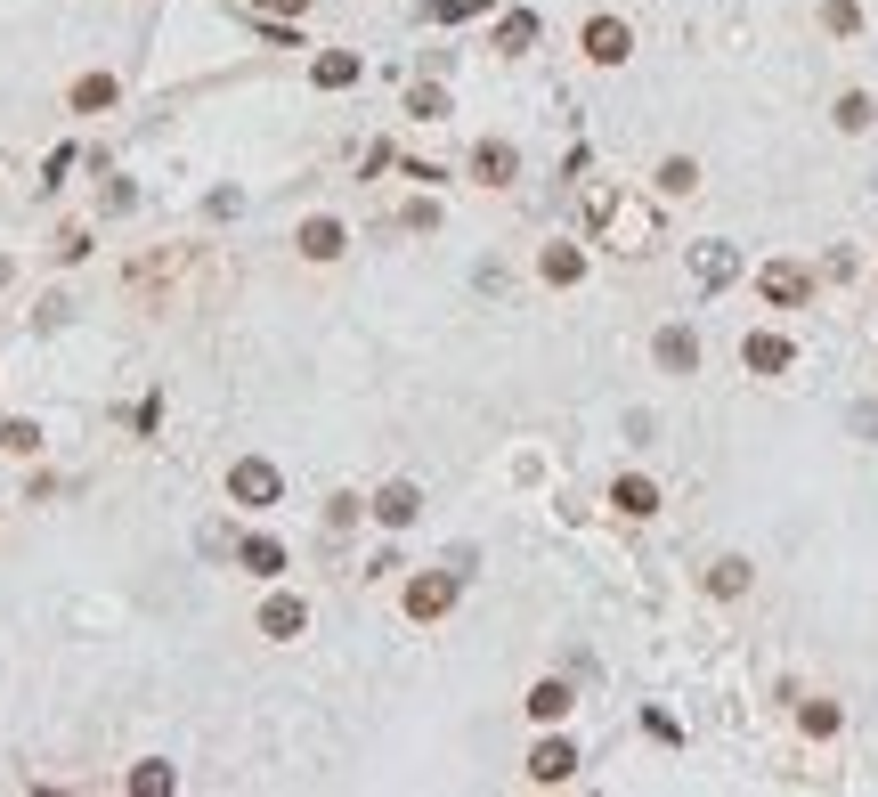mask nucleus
I'll return each instance as SVG.
<instances>
[{
	"label": "nucleus",
	"mask_w": 878,
	"mask_h": 797,
	"mask_svg": "<svg viewBox=\"0 0 878 797\" xmlns=\"http://www.w3.org/2000/svg\"><path fill=\"white\" fill-rule=\"evenodd\" d=\"M228 488H236V505H269V497H277V464H261V456H244V464L228 472Z\"/></svg>",
	"instance_id": "1"
},
{
	"label": "nucleus",
	"mask_w": 878,
	"mask_h": 797,
	"mask_svg": "<svg viewBox=\"0 0 878 797\" xmlns=\"http://www.w3.org/2000/svg\"><path fill=\"white\" fill-rule=\"evenodd\" d=\"M448 602H456V570H439V578H415V586H407V610H415V619H448Z\"/></svg>",
	"instance_id": "2"
},
{
	"label": "nucleus",
	"mask_w": 878,
	"mask_h": 797,
	"mask_svg": "<svg viewBox=\"0 0 878 797\" xmlns=\"http://www.w3.org/2000/svg\"><path fill=\"white\" fill-rule=\"evenodd\" d=\"M301 627H309V602H301V594H277V602L261 610V635H277V643H293Z\"/></svg>",
	"instance_id": "3"
},
{
	"label": "nucleus",
	"mask_w": 878,
	"mask_h": 797,
	"mask_svg": "<svg viewBox=\"0 0 878 797\" xmlns=\"http://www.w3.org/2000/svg\"><path fill=\"white\" fill-rule=\"evenodd\" d=\"M586 57H594V66H618V57H626V25L618 17H594L586 25Z\"/></svg>",
	"instance_id": "4"
},
{
	"label": "nucleus",
	"mask_w": 878,
	"mask_h": 797,
	"mask_svg": "<svg viewBox=\"0 0 878 797\" xmlns=\"http://www.w3.org/2000/svg\"><path fill=\"white\" fill-rule=\"evenodd\" d=\"M659 366L692 375V366H700V334H692V326H667V334H659Z\"/></svg>",
	"instance_id": "5"
},
{
	"label": "nucleus",
	"mask_w": 878,
	"mask_h": 797,
	"mask_svg": "<svg viewBox=\"0 0 878 797\" xmlns=\"http://www.w3.org/2000/svg\"><path fill=\"white\" fill-rule=\"evenodd\" d=\"M415 513H423V497H415V488H407V480H391V488H383V497H374V521H391V529H407Z\"/></svg>",
	"instance_id": "6"
},
{
	"label": "nucleus",
	"mask_w": 878,
	"mask_h": 797,
	"mask_svg": "<svg viewBox=\"0 0 878 797\" xmlns=\"http://www.w3.org/2000/svg\"><path fill=\"white\" fill-rule=\"evenodd\" d=\"M570 773H578V749H570V741H545V749L529 757V781H570Z\"/></svg>",
	"instance_id": "7"
},
{
	"label": "nucleus",
	"mask_w": 878,
	"mask_h": 797,
	"mask_svg": "<svg viewBox=\"0 0 878 797\" xmlns=\"http://www.w3.org/2000/svg\"><path fill=\"white\" fill-rule=\"evenodd\" d=\"M236 562L253 570V578H277V570H285V545H277V537H244V554H236Z\"/></svg>",
	"instance_id": "8"
},
{
	"label": "nucleus",
	"mask_w": 878,
	"mask_h": 797,
	"mask_svg": "<svg viewBox=\"0 0 878 797\" xmlns=\"http://www.w3.org/2000/svg\"><path fill=\"white\" fill-rule=\"evenodd\" d=\"M301 253H309V261H334V253H342V220H309V228H301Z\"/></svg>",
	"instance_id": "9"
},
{
	"label": "nucleus",
	"mask_w": 878,
	"mask_h": 797,
	"mask_svg": "<svg viewBox=\"0 0 878 797\" xmlns=\"http://www.w3.org/2000/svg\"><path fill=\"white\" fill-rule=\"evenodd\" d=\"M472 171H480V179H488V188H505V179H513V171H521V163H513V147H496V139H488V147H480V155H472Z\"/></svg>",
	"instance_id": "10"
},
{
	"label": "nucleus",
	"mask_w": 878,
	"mask_h": 797,
	"mask_svg": "<svg viewBox=\"0 0 878 797\" xmlns=\"http://www.w3.org/2000/svg\"><path fill=\"white\" fill-rule=\"evenodd\" d=\"M748 366H757V375H781V366H789V342H781V334H748Z\"/></svg>",
	"instance_id": "11"
},
{
	"label": "nucleus",
	"mask_w": 878,
	"mask_h": 797,
	"mask_svg": "<svg viewBox=\"0 0 878 797\" xmlns=\"http://www.w3.org/2000/svg\"><path fill=\"white\" fill-rule=\"evenodd\" d=\"M318 82H326V90H350V82H358V57H350V49H326V57H318Z\"/></svg>",
	"instance_id": "12"
},
{
	"label": "nucleus",
	"mask_w": 878,
	"mask_h": 797,
	"mask_svg": "<svg viewBox=\"0 0 878 797\" xmlns=\"http://www.w3.org/2000/svg\"><path fill=\"white\" fill-rule=\"evenodd\" d=\"M610 505H618V513H651V505H659V488H651V480H618V488H610Z\"/></svg>",
	"instance_id": "13"
},
{
	"label": "nucleus",
	"mask_w": 878,
	"mask_h": 797,
	"mask_svg": "<svg viewBox=\"0 0 878 797\" xmlns=\"http://www.w3.org/2000/svg\"><path fill=\"white\" fill-rule=\"evenodd\" d=\"M765 293H773V301H805V269L773 261V269H765Z\"/></svg>",
	"instance_id": "14"
},
{
	"label": "nucleus",
	"mask_w": 878,
	"mask_h": 797,
	"mask_svg": "<svg viewBox=\"0 0 878 797\" xmlns=\"http://www.w3.org/2000/svg\"><path fill=\"white\" fill-rule=\"evenodd\" d=\"M529 716H545V724L570 716V684H537V692H529Z\"/></svg>",
	"instance_id": "15"
},
{
	"label": "nucleus",
	"mask_w": 878,
	"mask_h": 797,
	"mask_svg": "<svg viewBox=\"0 0 878 797\" xmlns=\"http://www.w3.org/2000/svg\"><path fill=\"white\" fill-rule=\"evenodd\" d=\"M578 269H586V253H578V244H553V253H545V277H553V285H570Z\"/></svg>",
	"instance_id": "16"
},
{
	"label": "nucleus",
	"mask_w": 878,
	"mask_h": 797,
	"mask_svg": "<svg viewBox=\"0 0 878 797\" xmlns=\"http://www.w3.org/2000/svg\"><path fill=\"white\" fill-rule=\"evenodd\" d=\"M74 106H82V114L114 106V74H90V82H74Z\"/></svg>",
	"instance_id": "17"
},
{
	"label": "nucleus",
	"mask_w": 878,
	"mask_h": 797,
	"mask_svg": "<svg viewBox=\"0 0 878 797\" xmlns=\"http://www.w3.org/2000/svg\"><path fill=\"white\" fill-rule=\"evenodd\" d=\"M692 269H700V285H724V277H732V244H708Z\"/></svg>",
	"instance_id": "18"
},
{
	"label": "nucleus",
	"mask_w": 878,
	"mask_h": 797,
	"mask_svg": "<svg viewBox=\"0 0 878 797\" xmlns=\"http://www.w3.org/2000/svg\"><path fill=\"white\" fill-rule=\"evenodd\" d=\"M659 188H667V196H692V188H700V171H692V163H683V155H675V163L659 171Z\"/></svg>",
	"instance_id": "19"
},
{
	"label": "nucleus",
	"mask_w": 878,
	"mask_h": 797,
	"mask_svg": "<svg viewBox=\"0 0 878 797\" xmlns=\"http://www.w3.org/2000/svg\"><path fill=\"white\" fill-rule=\"evenodd\" d=\"M0 448H9V456H33L41 432H33V423H0Z\"/></svg>",
	"instance_id": "20"
},
{
	"label": "nucleus",
	"mask_w": 878,
	"mask_h": 797,
	"mask_svg": "<svg viewBox=\"0 0 878 797\" xmlns=\"http://www.w3.org/2000/svg\"><path fill=\"white\" fill-rule=\"evenodd\" d=\"M496 41H505V49H521V41H537V17H505V25H496Z\"/></svg>",
	"instance_id": "21"
},
{
	"label": "nucleus",
	"mask_w": 878,
	"mask_h": 797,
	"mask_svg": "<svg viewBox=\"0 0 878 797\" xmlns=\"http://www.w3.org/2000/svg\"><path fill=\"white\" fill-rule=\"evenodd\" d=\"M131 789H139V797H163V789H171V773H163V765H139V773H131Z\"/></svg>",
	"instance_id": "22"
},
{
	"label": "nucleus",
	"mask_w": 878,
	"mask_h": 797,
	"mask_svg": "<svg viewBox=\"0 0 878 797\" xmlns=\"http://www.w3.org/2000/svg\"><path fill=\"white\" fill-rule=\"evenodd\" d=\"M838 122H846V131H862V122H870V98L854 90V98H838Z\"/></svg>",
	"instance_id": "23"
},
{
	"label": "nucleus",
	"mask_w": 878,
	"mask_h": 797,
	"mask_svg": "<svg viewBox=\"0 0 878 797\" xmlns=\"http://www.w3.org/2000/svg\"><path fill=\"white\" fill-rule=\"evenodd\" d=\"M748 586V562H716V594H740Z\"/></svg>",
	"instance_id": "24"
},
{
	"label": "nucleus",
	"mask_w": 878,
	"mask_h": 797,
	"mask_svg": "<svg viewBox=\"0 0 878 797\" xmlns=\"http://www.w3.org/2000/svg\"><path fill=\"white\" fill-rule=\"evenodd\" d=\"M253 9H261V17H301L309 0H253Z\"/></svg>",
	"instance_id": "25"
}]
</instances>
